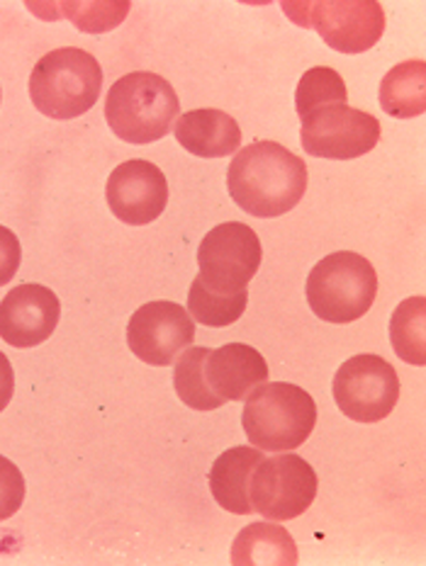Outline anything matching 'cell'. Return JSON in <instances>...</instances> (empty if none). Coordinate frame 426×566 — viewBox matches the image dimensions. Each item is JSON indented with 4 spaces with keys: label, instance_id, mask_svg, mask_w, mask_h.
Wrapping results in <instances>:
<instances>
[{
    "label": "cell",
    "instance_id": "1",
    "mask_svg": "<svg viewBox=\"0 0 426 566\" xmlns=\"http://www.w3.org/2000/svg\"><path fill=\"white\" fill-rule=\"evenodd\" d=\"M231 200L259 219H276L298 207L308 190V166L278 142H253L227 168Z\"/></svg>",
    "mask_w": 426,
    "mask_h": 566
},
{
    "label": "cell",
    "instance_id": "2",
    "mask_svg": "<svg viewBox=\"0 0 426 566\" xmlns=\"http://www.w3.org/2000/svg\"><path fill=\"white\" fill-rule=\"evenodd\" d=\"M180 101L166 78L134 71L115 81L105 97V119L122 142L154 144L174 129Z\"/></svg>",
    "mask_w": 426,
    "mask_h": 566
},
{
    "label": "cell",
    "instance_id": "3",
    "mask_svg": "<svg viewBox=\"0 0 426 566\" xmlns=\"http://www.w3.org/2000/svg\"><path fill=\"white\" fill-rule=\"evenodd\" d=\"M103 91V69L79 46H61L37 61L30 97L44 117L73 119L89 113Z\"/></svg>",
    "mask_w": 426,
    "mask_h": 566
},
{
    "label": "cell",
    "instance_id": "4",
    "mask_svg": "<svg viewBox=\"0 0 426 566\" xmlns=\"http://www.w3.org/2000/svg\"><path fill=\"white\" fill-rule=\"evenodd\" d=\"M241 423L253 448L290 452L312 436L316 403L302 387L288 385V381H268L247 397Z\"/></svg>",
    "mask_w": 426,
    "mask_h": 566
},
{
    "label": "cell",
    "instance_id": "5",
    "mask_svg": "<svg viewBox=\"0 0 426 566\" xmlns=\"http://www.w3.org/2000/svg\"><path fill=\"white\" fill-rule=\"evenodd\" d=\"M308 304L329 324H351L371 312L377 273L368 258L339 251L322 258L308 277Z\"/></svg>",
    "mask_w": 426,
    "mask_h": 566
},
{
    "label": "cell",
    "instance_id": "6",
    "mask_svg": "<svg viewBox=\"0 0 426 566\" xmlns=\"http://www.w3.org/2000/svg\"><path fill=\"white\" fill-rule=\"evenodd\" d=\"M283 10L300 28L320 32L324 44L341 54L368 52L385 32V12L375 0H285Z\"/></svg>",
    "mask_w": 426,
    "mask_h": 566
},
{
    "label": "cell",
    "instance_id": "7",
    "mask_svg": "<svg viewBox=\"0 0 426 566\" xmlns=\"http://www.w3.org/2000/svg\"><path fill=\"white\" fill-rule=\"evenodd\" d=\"M320 479L308 460L295 452L263 458L253 467L249 482V501L253 513L280 523L292 521L312 506Z\"/></svg>",
    "mask_w": 426,
    "mask_h": 566
},
{
    "label": "cell",
    "instance_id": "8",
    "mask_svg": "<svg viewBox=\"0 0 426 566\" xmlns=\"http://www.w3.org/2000/svg\"><path fill=\"white\" fill-rule=\"evenodd\" d=\"M302 149L314 158L351 161L381 142V122L346 103H326L300 117Z\"/></svg>",
    "mask_w": 426,
    "mask_h": 566
},
{
    "label": "cell",
    "instance_id": "9",
    "mask_svg": "<svg viewBox=\"0 0 426 566\" xmlns=\"http://www.w3.org/2000/svg\"><path fill=\"white\" fill-rule=\"evenodd\" d=\"M259 233L241 221H225L202 239L198 249V280L217 294H239L261 268Z\"/></svg>",
    "mask_w": 426,
    "mask_h": 566
},
{
    "label": "cell",
    "instance_id": "10",
    "mask_svg": "<svg viewBox=\"0 0 426 566\" xmlns=\"http://www.w3.org/2000/svg\"><path fill=\"white\" fill-rule=\"evenodd\" d=\"M332 391L339 411L351 421L377 423L399 401V377L381 355H353L339 367Z\"/></svg>",
    "mask_w": 426,
    "mask_h": 566
},
{
    "label": "cell",
    "instance_id": "11",
    "mask_svg": "<svg viewBox=\"0 0 426 566\" xmlns=\"http://www.w3.org/2000/svg\"><path fill=\"white\" fill-rule=\"evenodd\" d=\"M195 343L193 316L176 302H149L132 314L127 346L146 365L166 367Z\"/></svg>",
    "mask_w": 426,
    "mask_h": 566
},
{
    "label": "cell",
    "instance_id": "12",
    "mask_svg": "<svg viewBox=\"0 0 426 566\" xmlns=\"http://www.w3.org/2000/svg\"><path fill=\"white\" fill-rule=\"evenodd\" d=\"M105 200L110 212L129 227L152 224L164 214L168 205V182L149 161H127L117 166L107 178Z\"/></svg>",
    "mask_w": 426,
    "mask_h": 566
},
{
    "label": "cell",
    "instance_id": "13",
    "mask_svg": "<svg viewBox=\"0 0 426 566\" xmlns=\"http://www.w3.org/2000/svg\"><path fill=\"white\" fill-rule=\"evenodd\" d=\"M61 304L56 294L28 282L6 294L0 302V338L12 348H34L56 331Z\"/></svg>",
    "mask_w": 426,
    "mask_h": 566
},
{
    "label": "cell",
    "instance_id": "14",
    "mask_svg": "<svg viewBox=\"0 0 426 566\" xmlns=\"http://www.w3.org/2000/svg\"><path fill=\"white\" fill-rule=\"evenodd\" d=\"M205 381L222 403L243 401L256 387L268 381V363L247 343H227L207 353Z\"/></svg>",
    "mask_w": 426,
    "mask_h": 566
},
{
    "label": "cell",
    "instance_id": "15",
    "mask_svg": "<svg viewBox=\"0 0 426 566\" xmlns=\"http://www.w3.org/2000/svg\"><path fill=\"white\" fill-rule=\"evenodd\" d=\"M178 144L198 158H225L241 149V129L237 119L215 107L190 109L174 125Z\"/></svg>",
    "mask_w": 426,
    "mask_h": 566
},
{
    "label": "cell",
    "instance_id": "16",
    "mask_svg": "<svg viewBox=\"0 0 426 566\" xmlns=\"http://www.w3.org/2000/svg\"><path fill=\"white\" fill-rule=\"evenodd\" d=\"M261 460L263 452L253 446H239L219 454L210 470V491L219 506L237 515L253 513L249 501V482L253 467Z\"/></svg>",
    "mask_w": 426,
    "mask_h": 566
},
{
    "label": "cell",
    "instance_id": "17",
    "mask_svg": "<svg viewBox=\"0 0 426 566\" xmlns=\"http://www.w3.org/2000/svg\"><path fill=\"white\" fill-rule=\"evenodd\" d=\"M235 566H295L298 547L285 527L273 521L247 525L231 545Z\"/></svg>",
    "mask_w": 426,
    "mask_h": 566
},
{
    "label": "cell",
    "instance_id": "18",
    "mask_svg": "<svg viewBox=\"0 0 426 566\" xmlns=\"http://www.w3.org/2000/svg\"><path fill=\"white\" fill-rule=\"evenodd\" d=\"M381 105L389 117L412 119L426 109V64L422 59L402 61L381 83Z\"/></svg>",
    "mask_w": 426,
    "mask_h": 566
},
{
    "label": "cell",
    "instance_id": "19",
    "mask_svg": "<svg viewBox=\"0 0 426 566\" xmlns=\"http://www.w3.org/2000/svg\"><path fill=\"white\" fill-rule=\"evenodd\" d=\"M389 343L409 365H426V300L412 297L402 302L389 318Z\"/></svg>",
    "mask_w": 426,
    "mask_h": 566
},
{
    "label": "cell",
    "instance_id": "20",
    "mask_svg": "<svg viewBox=\"0 0 426 566\" xmlns=\"http://www.w3.org/2000/svg\"><path fill=\"white\" fill-rule=\"evenodd\" d=\"M249 304V290L239 294H217L207 290L202 282L195 277L190 292H188V314L193 316L195 324L225 328L239 322L241 314L247 312Z\"/></svg>",
    "mask_w": 426,
    "mask_h": 566
},
{
    "label": "cell",
    "instance_id": "21",
    "mask_svg": "<svg viewBox=\"0 0 426 566\" xmlns=\"http://www.w3.org/2000/svg\"><path fill=\"white\" fill-rule=\"evenodd\" d=\"M210 348H186L176 360L174 370V387L180 401L195 411H215L225 406L210 391L205 381V358Z\"/></svg>",
    "mask_w": 426,
    "mask_h": 566
},
{
    "label": "cell",
    "instance_id": "22",
    "mask_svg": "<svg viewBox=\"0 0 426 566\" xmlns=\"http://www.w3.org/2000/svg\"><path fill=\"white\" fill-rule=\"evenodd\" d=\"M349 91L344 78L339 76L334 69L329 66H314L310 69L298 83L295 93V107L298 115H308L310 109L326 105V103H346Z\"/></svg>",
    "mask_w": 426,
    "mask_h": 566
},
{
    "label": "cell",
    "instance_id": "23",
    "mask_svg": "<svg viewBox=\"0 0 426 566\" xmlns=\"http://www.w3.org/2000/svg\"><path fill=\"white\" fill-rule=\"evenodd\" d=\"M61 10L59 18H69L83 32H107L127 18L129 3H46Z\"/></svg>",
    "mask_w": 426,
    "mask_h": 566
},
{
    "label": "cell",
    "instance_id": "24",
    "mask_svg": "<svg viewBox=\"0 0 426 566\" xmlns=\"http://www.w3.org/2000/svg\"><path fill=\"white\" fill-rule=\"evenodd\" d=\"M24 501V476L15 462L0 454V521L15 515Z\"/></svg>",
    "mask_w": 426,
    "mask_h": 566
},
{
    "label": "cell",
    "instance_id": "25",
    "mask_svg": "<svg viewBox=\"0 0 426 566\" xmlns=\"http://www.w3.org/2000/svg\"><path fill=\"white\" fill-rule=\"evenodd\" d=\"M22 261V249L15 233L8 227H0V287L8 285L15 277Z\"/></svg>",
    "mask_w": 426,
    "mask_h": 566
},
{
    "label": "cell",
    "instance_id": "26",
    "mask_svg": "<svg viewBox=\"0 0 426 566\" xmlns=\"http://www.w3.org/2000/svg\"><path fill=\"white\" fill-rule=\"evenodd\" d=\"M12 394H15V373H12V365L6 358V353H0V411H6Z\"/></svg>",
    "mask_w": 426,
    "mask_h": 566
},
{
    "label": "cell",
    "instance_id": "27",
    "mask_svg": "<svg viewBox=\"0 0 426 566\" xmlns=\"http://www.w3.org/2000/svg\"><path fill=\"white\" fill-rule=\"evenodd\" d=\"M0 97H3V93H0Z\"/></svg>",
    "mask_w": 426,
    "mask_h": 566
}]
</instances>
